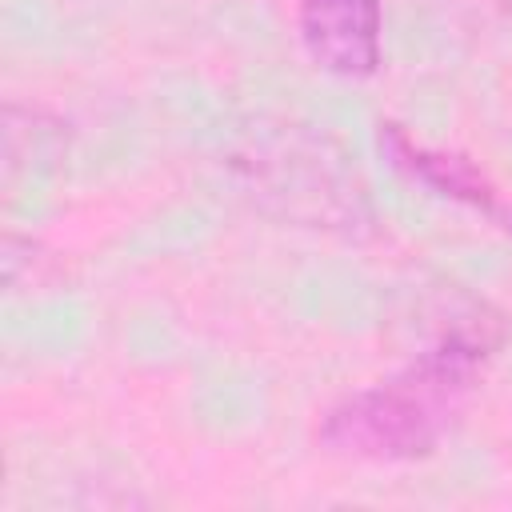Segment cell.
Returning a JSON list of instances; mask_svg holds the SVG:
<instances>
[{
    "label": "cell",
    "instance_id": "277c9868",
    "mask_svg": "<svg viewBox=\"0 0 512 512\" xmlns=\"http://www.w3.org/2000/svg\"><path fill=\"white\" fill-rule=\"evenodd\" d=\"M380 144L388 148L392 164L404 168L408 176H416V180L440 188L444 196L464 200V204L480 208L484 216L500 220L504 228H512V204H508V200H504V196H500V192H496V188H492V184H488L464 156H452V152H428V148L412 144L396 124H384Z\"/></svg>",
    "mask_w": 512,
    "mask_h": 512
},
{
    "label": "cell",
    "instance_id": "7a4b0ae2",
    "mask_svg": "<svg viewBox=\"0 0 512 512\" xmlns=\"http://www.w3.org/2000/svg\"><path fill=\"white\" fill-rule=\"evenodd\" d=\"M228 168L256 208L288 224L344 236L372 224L368 188L348 152L332 136L304 124H272L248 132L232 148Z\"/></svg>",
    "mask_w": 512,
    "mask_h": 512
},
{
    "label": "cell",
    "instance_id": "3957f363",
    "mask_svg": "<svg viewBox=\"0 0 512 512\" xmlns=\"http://www.w3.org/2000/svg\"><path fill=\"white\" fill-rule=\"evenodd\" d=\"M380 0H300V36L316 68L364 80L380 68Z\"/></svg>",
    "mask_w": 512,
    "mask_h": 512
},
{
    "label": "cell",
    "instance_id": "6da1fadb",
    "mask_svg": "<svg viewBox=\"0 0 512 512\" xmlns=\"http://www.w3.org/2000/svg\"><path fill=\"white\" fill-rule=\"evenodd\" d=\"M492 352L468 344H424L396 376L344 396L320 424V444L348 460H424L452 432Z\"/></svg>",
    "mask_w": 512,
    "mask_h": 512
}]
</instances>
